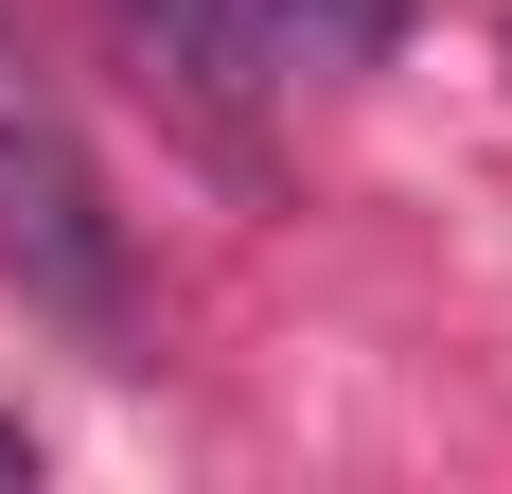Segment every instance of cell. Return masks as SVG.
<instances>
[{
    "mask_svg": "<svg viewBox=\"0 0 512 494\" xmlns=\"http://www.w3.org/2000/svg\"><path fill=\"white\" fill-rule=\"evenodd\" d=\"M0 283L36 300L53 336H124L142 318V283H124V212H106L89 142H71V106H53V71L18 36H0Z\"/></svg>",
    "mask_w": 512,
    "mask_h": 494,
    "instance_id": "6da1fadb",
    "label": "cell"
},
{
    "mask_svg": "<svg viewBox=\"0 0 512 494\" xmlns=\"http://www.w3.org/2000/svg\"><path fill=\"white\" fill-rule=\"evenodd\" d=\"M106 18H124V53H142V89L177 106V142L248 177V159H265V53H248V0H106Z\"/></svg>",
    "mask_w": 512,
    "mask_h": 494,
    "instance_id": "7a4b0ae2",
    "label": "cell"
},
{
    "mask_svg": "<svg viewBox=\"0 0 512 494\" xmlns=\"http://www.w3.org/2000/svg\"><path fill=\"white\" fill-rule=\"evenodd\" d=\"M407 36V0H248V53L265 71H371Z\"/></svg>",
    "mask_w": 512,
    "mask_h": 494,
    "instance_id": "3957f363",
    "label": "cell"
},
{
    "mask_svg": "<svg viewBox=\"0 0 512 494\" xmlns=\"http://www.w3.org/2000/svg\"><path fill=\"white\" fill-rule=\"evenodd\" d=\"M0 477H18V424H0Z\"/></svg>",
    "mask_w": 512,
    "mask_h": 494,
    "instance_id": "277c9868",
    "label": "cell"
}]
</instances>
